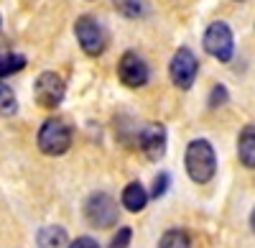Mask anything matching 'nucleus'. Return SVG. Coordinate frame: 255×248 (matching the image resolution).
Returning a JSON list of instances; mask_svg holds the SVG:
<instances>
[{
  "mask_svg": "<svg viewBox=\"0 0 255 248\" xmlns=\"http://www.w3.org/2000/svg\"><path fill=\"white\" fill-rule=\"evenodd\" d=\"M148 192L140 182H130V184H125V190L120 195V202H123V208L128 213H143L145 210V205H148Z\"/></svg>",
  "mask_w": 255,
  "mask_h": 248,
  "instance_id": "nucleus-10",
  "label": "nucleus"
},
{
  "mask_svg": "<svg viewBox=\"0 0 255 248\" xmlns=\"http://www.w3.org/2000/svg\"><path fill=\"white\" fill-rule=\"evenodd\" d=\"M118 202L108 192H92L84 202V220H87L95 231H108L118 225Z\"/></svg>",
  "mask_w": 255,
  "mask_h": 248,
  "instance_id": "nucleus-2",
  "label": "nucleus"
},
{
  "mask_svg": "<svg viewBox=\"0 0 255 248\" xmlns=\"http://www.w3.org/2000/svg\"><path fill=\"white\" fill-rule=\"evenodd\" d=\"M238 159L243 167L255 169V126H245L238 136Z\"/></svg>",
  "mask_w": 255,
  "mask_h": 248,
  "instance_id": "nucleus-11",
  "label": "nucleus"
},
{
  "mask_svg": "<svg viewBox=\"0 0 255 248\" xmlns=\"http://www.w3.org/2000/svg\"><path fill=\"white\" fill-rule=\"evenodd\" d=\"M26 67V56L20 54H10V51H0V79L10 77L15 72H20Z\"/></svg>",
  "mask_w": 255,
  "mask_h": 248,
  "instance_id": "nucleus-14",
  "label": "nucleus"
},
{
  "mask_svg": "<svg viewBox=\"0 0 255 248\" xmlns=\"http://www.w3.org/2000/svg\"><path fill=\"white\" fill-rule=\"evenodd\" d=\"M197 72H199V61H197L194 51L181 46L171 56V64H168V77H171V82L179 90H191V85H194V79H197Z\"/></svg>",
  "mask_w": 255,
  "mask_h": 248,
  "instance_id": "nucleus-8",
  "label": "nucleus"
},
{
  "mask_svg": "<svg viewBox=\"0 0 255 248\" xmlns=\"http://www.w3.org/2000/svg\"><path fill=\"white\" fill-rule=\"evenodd\" d=\"M0 26H3V18H0Z\"/></svg>",
  "mask_w": 255,
  "mask_h": 248,
  "instance_id": "nucleus-22",
  "label": "nucleus"
},
{
  "mask_svg": "<svg viewBox=\"0 0 255 248\" xmlns=\"http://www.w3.org/2000/svg\"><path fill=\"white\" fill-rule=\"evenodd\" d=\"M204 51L209 56H215L217 61H230L232 54H235V38H232V28L225 23V20H215L209 23L204 31Z\"/></svg>",
  "mask_w": 255,
  "mask_h": 248,
  "instance_id": "nucleus-5",
  "label": "nucleus"
},
{
  "mask_svg": "<svg viewBox=\"0 0 255 248\" xmlns=\"http://www.w3.org/2000/svg\"><path fill=\"white\" fill-rule=\"evenodd\" d=\"M227 100H230V92H227V87H225V85H215V87H212V95H209V108H220V105H225Z\"/></svg>",
  "mask_w": 255,
  "mask_h": 248,
  "instance_id": "nucleus-18",
  "label": "nucleus"
},
{
  "mask_svg": "<svg viewBox=\"0 0 255 248\" xmlns=\"http://www.w3.org/2000/svg\"><path fill=\"white\" fill-rule=\"evenodd\" d=\"M67 248H100V243H97L95 238H90V236H82V238L72 241Z\"/></svg>",
  "mask_w": 255,
  "mask_h": 248,
  "instance_id": "nucleus-20",
  "label": "nucleus"
},
{
  "mask_svg": "<svg viewBox=\"0 0 255 248\" xmlns=\"http://www.w3.org/2000/svg\"><path fill=\"white\" fill-rule=\"evenodd\" d=\"M118 77H120V82L125 87L138 90V87L148 85V79H151V67H148V61L138 51H125L118 61Z\"/></svg>",
  "mask_w": 255,
  "mask_h": 248,
  "instance_id": "nucleus-6",
  "label": "nucleus"
},
{
  "mask_svg": "<svg viewBox=\"0 0 255 248\" xmlns=\"http://www.w3.org/2000/svg\"><path fill=\"white\" fill-rule=\"evenodd\" d=\"M168 182H171V177H168L166 172H161L156 179H153V187H151V192H148V197H163L166 195V190H168Z\"/></svg>",
  "mask_w": 255,
  "mask_h": 248,
  "instance_id": "nucleus-17",
  "label": "nucleus"
},
{
  "mask_svg": "<svg viewBox=\"0 0 255 248\" xmlns=\"http://www.w3.org/2000/svg\"><path fill=\"white\" fill-rule=\"evenodd\" d=\"M158 248H191V238L186 231L181 228H171V231H166L158 241Z\"/></svg>",
  "mask_w": 255,
  "mask_h": 248,
  "instance_id": "nucleus-13",
  "label": "nucleus"
},
{
  "mask_svg": "<svg viewBox=\"0 0 255 248\" xmlns=\"http://www.w3.org/2000/svg\"><path fill=\"white\" fill-rule=\"evenodd\" d=\"M74 36H77L82 51L87 56H100L108 49V31H105V26L92 15H79L77 18Z\"/></svg>",
  "mask_w": 255,
  "mask_h": 248,
  "instance_id": "nucleus-4",
  "label": "nucleus"
},
{
  "mask_svg": "<svg viewBox=\"0 0 255 248\" xmlns=\"http://www.w3.org/2000/svg\"><path fill=\"white\" fill-rule=\"evenodd\" d=\"M18 110V100H15V92L0 79V115H13Z\"/></svg>",
  "mask_w": 255,
  "mask_h": 248,
  "instance_id": "nucleus-15",
  "label": "nucleus"
},
{
  "mask_svg": "<svg viewBox=\"0 0 255 248\" xmlns=\"http://www.w3.org/2000/svg\"><path fill=\"white\" fill-rule=\"evenodd\" d=\"M130 238H133V231L125 225V228H120V231L113 236V241H110L108 248H128V246H130Z\"/></svg>",
  "mask_w": 255,
  "mask_h": 248,
  "instance_id": "nucleus-19",
  "label": "nucleus"
},
{
  "mask_svg": "<svg viewBox=\"0 0 255 248\" xmlns=\"http://www.w3.org/2000/svg\"><path fill=\"white\" fill-rule=\"evenodd\" d=\"M72 146V128L61 118H49L38 131V149L46 156H64Z\"/></svg>",
  "mask_w": 255,
  "mask_h": 248,
  "instance_id": "nucleus-3",
  "label": "nucleus"
},
{
  "mask_svg": "<svg viewBox=\"0 0 255 248\" xmlns=\"http://www.w3.org/2000/svg\"><path fill=\"white\" fill-rule=\"evenodd\" d=\"M250 228H253V233H255V208H253V213H250Z\"/></svg>",
  "mask_w": 255,
  "mask_h": 248,
  "instance_id": "nucleus-21",
  "label": "nucleus"
},
{
  "mask_svg": "<svg viewBox=\"0 0 255 248\" xmlns=\"http://www.w3.org/2000/svg\"><path fill=\"white\" fill-rule=\"evenodd\" d=\"M36 246L38 248H67L69 246V236L61 225H46L41 228L36 236Z\"/></svg>",
  "mask_w": 255,
  "mask_h": 248,
  "instance_id": "nucleus-12",
  "label": "nucleus"
},
{
  "mask_svg": "<svg viewBox=\"0 0 255 248\" xmlns=\"http://www.w3.org/2000/svg\"><path fill=\"white\" fill-rule=\"evenodd\" d=\"M166 146H168V136H166V128L161 126V123H148V126L140 128V133H138V149H140V154L148 161L163 159Z\"/></svg>",
  "mask_w": 255,
  "mask_h": 248,
  "instance_id": "nucleus-9",
  "label": "nucleus"
},
{
  "mask_svg": "<svg viewBox=\"0 0 255 248\" xmlns=\"http://www.w3.org/2000/svg\"><path fill=\"white\" fill-rule=\"evenodd\" d=\"M184 164H186V174H189L191 182H197V184L212 182V179H215V172H217L215 146H212L207 138H194L186 146Z\"/></svg>",
  "mask_w": 255,
  "mask_h": 248,
  "instance_id": "nucleus-1",
  "label": "nucleus"
},
{
  "mask_svg": "<svg viewBox=\"0 0 255 248\" xmlns=\"http://www.w3.org/2000/svg\"><path fill=\"white\" fill-rule=\"evenodd\" d=\"M113 5L123 18H138L143 13V0H113Z\"/></svg>",
  "mask_w": 255,
  "mask_h": 248,
  "instance_id": "nucleus-16",
  "label": "nucleus"
},
{
  "mask_svg": "<svg viewBox=\"0 0 255 248\" xmlns=\"http://www.w3.org/2000/svg\"><path fill=\"white\" fill-rule=\"evenodd\" d=\"M64 95H67V85H64V79L56 74V72H41L33 82V97L41 108L46 110H54L61 105Z\"/></svg>",
  "mask_w": 255,
  "mask_h": 248,
  "instance_id": "nucleus-7",
  "label": "nucleus"
}]
</instances>
